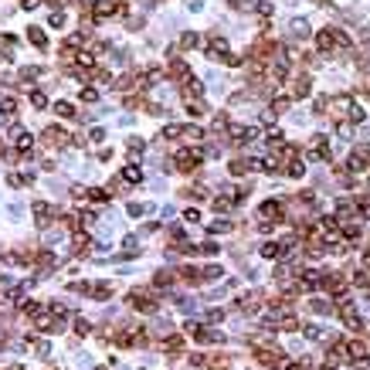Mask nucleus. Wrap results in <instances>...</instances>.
Instances as JSON below:
<instances>
[{"label": "nucleus", "mask_w": 370, "mask_h": 370, "mask_svg": "<svg viewBox=\"0 0 370 370\" xmlns=\"http://www.w3.org/2000/svg\"><path fill=\"white\" fill-rule=\"evenodd\" d=\"M201 279H221V265H207V268L201 272Z\"/></svg>", "instance_id": "nucleus-27"}, {"label": "nucleus", "mask_w": 370, "mask_h": 370, "mask_svg": "<svg viewBox=\"0 0 370 370\" xmlns=\"http://www.w3.org/2000/svg\"><path fill=\"white\" fill-rule=\"evenodd\" d=\"M55 112H58L62 119H72V116H75V109L68 105V102H55Z\"/></svg>", "instance_id": "nucleus-22"}, {"label": "nucleus", "mask_w": 370, "mask_h": 370, "mask_svg": "<svg viewBox=\"0 0 370 370\" xmlns=\"http://www.w3.org/2000/svg\"><path fill=\"white\" fill-rule=\"evenodd\" d=\"M34 353H38V357H48V353H51L48 340H34Z\"/></svg>", "instance_id": "nucleus-28"}, {"label": "nucleus", "mask_w": 370, "mask_h": 370, "mask_svg": "<svg viewBox=\"0 0 370 370\" xmlns=\"http://www.w3.org/2000/svg\"><path fill=\"white\" fill-rule=\"evenodd\" d=\"M27 41H31L34 48H41V51L48 48V38H44V31H41V27H27Z\"/></svg>", "instance_id": "nucleus-8"}, {"label": "nucleus", "mask_w": 370, "mask_h": 370, "mask_svg": "<svg viewBox=\"0 0 370 370\" xmlns=\"http://www.w3.org/2000/svg\"><path fill=\"white\" fill-rule=\"evenodd\" d=\"M173 163H177V170L190 173V170H197V163H201V153H197V149H177Z\"/></svg>", "instance_id": "nucleus-3"}, {"label": "nucleus", "mask_w": 370, "mask_h": 370, "mask_svg": "<svg viewBox=\"0 0 370 370\" xmlns=\"http://www.w3.org/2000/svg\"><path fill=\"white\" fill-rule=\"evenodd\" d=\"M38 78V68H21V82H34Z\"/></svg>", "instance_id": "nucleus-32"}, {"label": "nucleus", "mask_w": 370, "mask_h": 370, "mask_svg": "<svg viewBox=\"0 0 370 370\" xmlns=\"http://www.w3.org/2000/svg\"><path fill=\"white\" fill-rule=\"evenodd\" d=\"M31 105H34V109H44V105H48V95H44V92H31Z\"/></svg>", "instance_id": "nucleus-24"}, {"label": "nucleus", "mask_w": 370, "mask_h": 370, "mask_svg": "<svg viewBox=\"0 0 370 370\" xmlns=\"http://www.w3.org/2000/svg\"><path fill=\"white\" fill-rule=\"evenodd\" d=\"M306 336H309V340H323V329H319V326H312V323H309V326H306Z\"/></svg>", "instance_id": "nucleus-31"}, {"label": "nucleus", "mask_w": 370, "mask_h": 370, "mask_svg": "<svg viewBox=\"0 0 370 370\" xmlns=\"http://www.w3.org/2000/svg\"><path fill=\"white\" fill-rule=\"evenodd\" d=\"M231 204H234L231 197H218V201H214V211H218V214H224V211H231Z\"/></svg>", "instance_id": "nucleus-26"}, {"label": "nucleus", "mask_w": 370, "mask_h": 370, "mask_svg": "<svg viewBox=\"0 0 370 370\" xmlns=\"http://www.w3.org/2000/svg\"><path fill=\"white\" fill-rule=\"evenodd\" d=\"M31 211H34V218H38V227H48L51 218H55V207L51 204H44V201H34L31 204Z\"/></svg>", "instance_id": "nucleus-4"}, {"label": "nucleus", "mask_w": 370, "mask_h": 370, "mask_svg": "<svg viewBox=\"0 0 370 370\" xmlns=\"http://www.w3.org/2000/svg\"><path fill=\"white\" fill-rule=\"evenodd\" d=\"M187 112H190V116H204V112H207V105H204L201 99H190V102H187Z\"/></svg>", "instance_id": "nucleus-19"}, {"label": "nucleus", "mask_w": 370, "mask_h": 370, "mask_svg": "<svg viewBox=\"0 0 370 370\" xmlns=\"http://www.w3.org/2000/svg\"><path fill=\"white\" fill-rule=\"evenodd\" d=\"M48 3H58V0H48Z\"/></svg>", "instance_id": "nucleus-40"}, {"label": "nucleus", "mask_w": 370, "mask_h": 370, "mask_svg": "<svg viewBox=\"0 0 370 370\" xmlns=\"http://www.w3.org/2000/svg\"><path fill=\"white\" fill-rule=\"evenodd\" d=\"M292 34H296V38H306V34H309V24H306V21H292Z\"/></svg>", "instance_id": "nucleus-25"}, {"label": "nucleus", "mask_w": 370, "mask_h": 370, "mask_svg": "<svg viewBox=\"0 0 370 370\" xmlns=\"http://www.w3.org/2000/svg\"><path fill=\"white\" fill-rule=\"evenodd\" d=\"M170 282H173V272H156V279H153V286H156V289H166Z\"/></svg>", "instance_id": "nucleus-20"}, {"label": "nucleus", "mask_w": 370, "mask_h": 370, "mask_svg": "<svg viewBox=\"0 0 370 370\" xmlns=\"http://www.w3.org/2000/svg\"><path fill=\"white\" fill-rule=\"evenodd\" d=\"M282 370H309V367H306V364H286Z\"/></svg>", "instance_id": "nucleus-39"}, {"label": "nucleus", "mask_w": 370, "mask_h": 370, "mask_svg": "<svg viewBox=\"0 0 370 370\" xmlns=\"http://www.w3.org/2000/svg\"><path fill=\"white\" fill-rule=\"evenodd\" d=\"M258 306H262V296L258 292H248V296L238 299V309L241 312H258Z\"/></svg>", "instance_id": "nucleus-6"}, {"label": "nucleus", "mask_w": 370, "mask_h": 370, "mask_svg": "<svg viewBox=\"0 0 370 370\" xmlns=\"http://www.w3.org/2000/svg\"><path fill=\"white\" fill-rule=\"evenodd\" d=\"M123 180H126V184H140V180H143V170H140V166H133V163H129V166H126V170H123Z\"/></svg>", "instance_id": "nucleus-13"}, {"label": "nucleus", "mask_w": 370, "mask_h": 370, "mask_svg": "<svg viewBox=\"0 0 370 370\" xmlns=\"http://www.w3.org/2000/svg\"><path fill=\"white\" fill-rule=\"evenodd\" d=\"M309 309H312V312H319V316H326V312H333V306H329L326 299H312V302H309Z\"/></svg>", "instance_id": "nucleus-17"}, {"label": "nucleus", "mask_w": 370, "mask_h": 370, "mask_svg": "<svg viewBox=\"0 0 370 370\" xmlns=\"http://www.w3.org/2000/svg\"><path fill=\"white\" fill-rule=\"evenodd\" d=\"M14 116H17V102H14V95L0 99V119H14Z\"/></svg>", "instance_id": "nucleus-9"}, {"label": "nucleus", "mask_w": 370, "mask_h": 370, "mask_svg": "<svg viewBox=\"0 0 370 370\" xmlns=\"http://www.w3.org/2000/svg\"><path fill=\"white\" fill-rule=\"evenodd\" d=\"M112 296V282H99V286H92V299H109Z\"/></svg>", "instance_id": "nucleus-15"}, {"label": "nucleus", "mask_w": 370, "mask_h": 370, "mask_svg": "<svg viewBox=\"0 0 370 370\" xmlns=\"http://www.w3.org/2000/svg\"><path fill=\"white\" fill-rule=\"evenodd\" d=\"M336 133H340V136H350V133H353V126H350V123H340V126H336Z\"/></svg>", "instance_id": "nucleus-37"}, {"label": "nucleus", "mask_w": 370, "mask_h": 370, "mask_svg": "<svg viewBox=\"0 0 370 370\" xmlns=\"http://www.w3.org/2000/svg\"><path fill=\"white\" fill-rule=\"evenodd\" d=\"M316 44H319V51H333V48H336V34H333V27L319 31V34H316Z\"/></svg>", "instance_id": "nucleus-7"}, {"label": "nucleus", "mask_w": 370, "mask_h": 370, "mask_svg": "<svg viewBox=\"0 0 370 370\" xmlns=\"http://www.w3.org/2000/svg\"><path fill=\"white\" fill-rule=\"evenodd\" d=\"M48 24H51V27H62V24H65V14H62V10H55V14L48 17Z\"/></svg>", "instance_id": "nucleus-30"}, {"label": "nucleus", "mask_w": 370, "mask_h": 370, "mask_svg": "<svg viewBox=\"0 0 370 370\" xmlns=\"http://www.w3.org/2000/svg\"><path fill=\"white\" fill-rule=\"evenodd\" d=\"M306 95H309V78L302 75V78L292 82V99H306Z\"/></svg>", "instance_id": "nucleus-10"}, {"label": "nucleus", "mask_w": 370, "mask_h": 370, "mask_svg": "<svg viewBox=\"0 0 370 370\" xmlns=\"http://www.w3.org/2000/svg\"><path fill=\"white\" fill-rule=\"evenodd\" d=\"M224 231H231V221H214L211 224V234H224Z\"/></svg>", "instance_id": "nucleus-29"}, {"label": "nucleus", "mask_w": 370, "mask_h": 370, "mask_svg": "<svg viewBox=\"0 0 370 370\" xmlns=\"http://www.w3.org/2000/svg\"><path fill=\"white\" fill-rule=\"evenodd\" d=\"M255 360L262 367H286V357L275 350V347H255Z\"/></svg>", "instance_id": "nucleus-1"}, {"label": "nucleus", "mask_w": 370, "mask_h": 370, "mask_svg": "<svg viewBox=\"0 0 370 370\" xmlns=\"http://www.w3.org/2000/svg\"><path fill=\"white\" fill-rule=\"evenodd\" d=\"M72 245H75V255H85V251L92 248V241H88V234H82V231H78V234L72 238Z\"/></svg>", "instance_id": "nucleus-12"}, {"label": "nucleus", "mask_w": 370, "mask_h": 370, "mask_svg": "<svg viewBox=\"0 0 370 370\" xmlns=\"http://www.w3.org/2000/svg\"><path fill=\"white\" fill-rule=\"evenodd\" d=\"M180 140H187V143H201V140H204V129H197V126H184Z\"/></svg>", "instance_id": "nucleus-11"}, {"label": "nucleus", "mask_w": 370, "mask_h": 370, "mask_svg": "<svg viewBox=\"0 0 370 370\" xmlns=\"http://www.w3.org/2000/svg\"><path fill=\"white\" fill-rule=\"evenodd\" d=\"M224 319V309H211V312H207V323H221Z\"/></svg>", "instance_id": "nucleus-35"}, {"label": "nucleus", "mask_w": 370, "mask_h": 370, "mask_svg": "<svg viewBox=\"0 0 370 370\" xmlns=\"http://www.w3.org/2000/svg\"><path fill=\"white\" fill-rule=\"evenodd\" d=\"M129 306L140 309V312H156V299L149 296L146 289H133V292H129Z\"/></svg>", "instance_id": "nucleus-2"}, {"label": "nucleus", "mask_w": 370, "mask_h": 370, "mask_svg": "<svg viewBox=\"0 0 370 370\" xmlns=\"http://www.w3.org/2000/svg\"><path fill=\"white\" fill-rule=\"evenodd\" d=\"M88 140H92V143H102V140H105V133H102V129H92V133H88Z\"/></svg>", "instance_id": "nucleus-38"}, {"label": "nucleus", "mask_w": 370, "mask_h": 370, "mask_svg": "<svg viewBox=\"0 0 370 370\" xmlns=\"http://www.w3.org/2000/svg\"><path fill=\"white\" fill-rule=\"evenodd\" d=\"M149 207L146 204H129V214H133V218H140V214H146Z\"/></svg>", "instance_id": "nucleus-34"}, {"label": "nucleus", "mask_w": 370, "mask_h": 370, "mask_svg": "<svg viewBox=\"0 0 370 370\" xmlns=\"http://www.w3.org/2000/svg\"><path fill=\"white\" fill-rule=\"evenodd\" d=\"M163 350H166V353H180V350H184V336H170V340H163Z\"/></svg>", "instance_id": "nucleus-16"}, {"label": "nucleus", "mask_w": 370, "mask_h": 370, "mask_svg": "<svg viewBox=\"0 0 370 370\" xmlns=\"http://www.w3.org/2000/svg\"><path fill=\"white\" fill-rule=\"evenodd\" d=\"M180 44H184V48H197V44H201V38H197L194 31H187V34L180 38Z\"/></svg>", "instance_id": "nucleus-23"}, {"label": "nucleus", "mask_w": 370, "mask_h": 370, "mask_svg": "<svg viewBox=\"0 0 370 370\" xmlns=\"http://www.w3.org/2000/svg\"><path fill=\"white\" fill-rule=\"evenodd\" d=\"M75 333H78V336H88V333H92V323H88L85 316H78V319H75Z\"/></svg>", "instance_id": "nucleus-21"}, {"label": "nucleus", "mask_w": 370, "mask_h": 370, "mask_svg": "<svg viewBox=\"0 0 370 370\" xmlns=\"http://www.w3.org/2000/svg\"><path fill=\"white\" fill-rule=\"evenodd\" d=\"M184 218H187V221H190V224H197V221H201V211H197V207H190V211H187Z\"/></svg>", "instance_id": "nucleus-36"}, {"label": "nucleus", "mask_w": 370, "mask_h": 370, "mask_svg": "<svg viewBox=\"0 0 370 370\" xmlns=\"http://www.w3.org/2000/svg\"><path fill=\"white\" fill-rule=\"evenodd\" d=\"M95 99H99L95 88H82V102H95Z\"/></svg>", "instance_id": "nucleus-33"}, {"label": "nucleus", "mask_w": 370, "mask_h": 370, "mask_svg": "<svg viewBox=\"0 0 370 370\" xmlns=\"http://www.w3.org/2000/svg\"><path fill=\"white\" fill-rule=\"evenodd\" d=\"M44 143H48V146H65V143H68V133L58 129V126H48V129H44Z\"/></svg>", "instance_id": "nucleus-5"}, {"label": "nucleus", "mask_w": 370, "mask_h": 370, "mask_svg": "<svg viewBox=\"0 0 370 370\" xmlns=\"http://www.w3.org/2000/svg\"><path fill=\"white\" fill-rule=\"evenodd\" d=\"M262 255H265V258H282V255H286V248H282V245H275V241H268V245H262Z\"/></svg>", "instance_id": "nucleus-14"}, {"label": "nucleus", "mask_w": 370, "mask_h": 370, "mask_svg": "<svg viewBox=\"0 0 370 370\" xmlns=\"http://www.w3.org/2000/svg\"><path fill=\"white\" fill-rule=\"evenodd\" d=\"M286 173H289V177H302V173H306V163H302V160H292V163H286Z\"/></svg>", "instance_id": "nucleus-18"}]
</instances>
